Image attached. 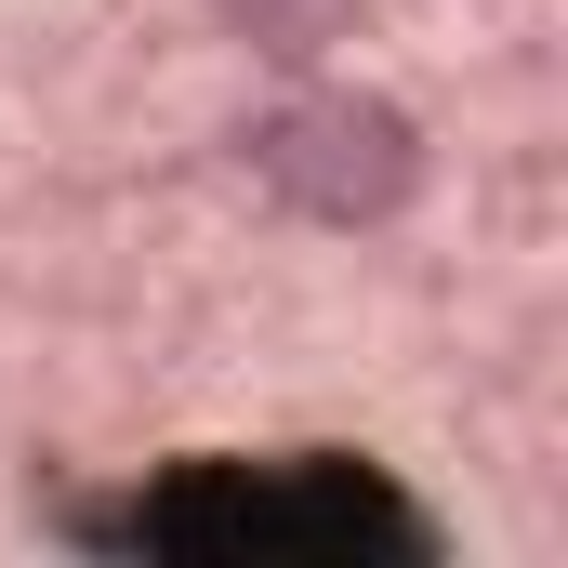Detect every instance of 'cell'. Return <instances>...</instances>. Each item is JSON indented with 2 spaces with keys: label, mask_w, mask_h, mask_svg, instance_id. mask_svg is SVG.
I'll list each match as a JSON object with an SVG mask.
<instances>
[{
  "label": "cell",
  "mask_w": 568,
  "mask_h": 568,
  "mask_svg": "<svg viewBox=\"0 0 568 568\" xmlns=\"http://www.w3.org/2000/svg\"><path fill=\"white\" fill-rule=\"evenodd\" d=\"M106 556H199V568H344V556H436L424 503L371 463H185L133 503L80 516Z\"/></svg>",
  "instance_id": "obj_1"
},
{
  "label": "cell",
  "mask_w": 568,
  "mask_h": 568,
  "mask_svg": "<svg viewBox=\"0 0 568 568\" xmlns=\"http://www.w3.org/2000/svg\"><path fill=\"white\" fill-rule=\"evenodd\" d=\"M357 13L371 0H212V27L239 53H265V67H317L331 40H357Z\"/></svg>",
  "instance_id": "obj_3"
},
{
  "label": "cell",
  "mask_w": 568,
  "mask_h": 568,
  "mask_svg": "<svg viewBox=\"0 0 568 568\" xmlns=\"http://www.w3.org/2000/svg\"><path fill=\"white\" fill-rule=\"evenodd\" d=\"M239 159H252V185L278 199V212H304V225H397L410 199H424V133H410V106H384V93H291V106H265L252 133H239Z\"/></svg>",
  "instance_id": "obj_2"
}]
</instances>
